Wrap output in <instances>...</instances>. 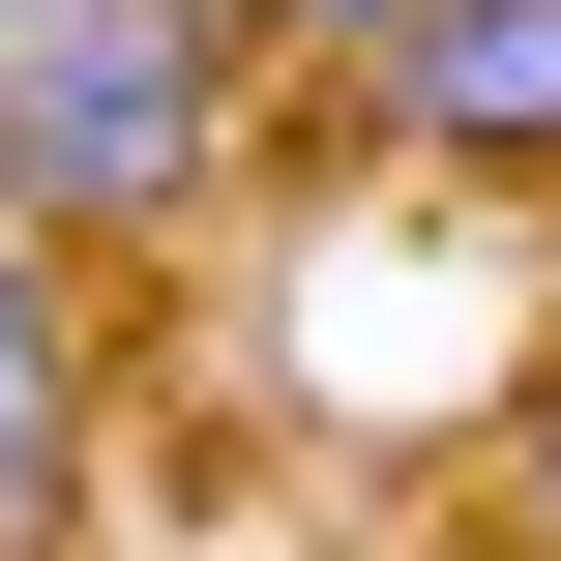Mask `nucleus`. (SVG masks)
Listing matches in <instances>:
<instances>
[{"instance_id": "obj_1", "label": "nucleus", "mask_w": 561, "mask_h": 561, "mask_svg": "<svg viewBox=\"0 0 561 561\" xmlns=\"http://www.w3.org/2000/svg\"><path fill=\"white\" fill-rule=\"evenodd\" d=\"M207 178H237V59H207V30H148V0H0V237L118 266V237H178Z\"/></svg>"}, {"instance_id": "obj_2", "label": "nucleus", "mask_w": 561, "mask_h": 561, "mask_svg": "<svg viewBox=\"0 0 561 561\" xmlns=\"http://www.w3.org/2000/svg\"><path fill=\"white\" fill-rule=\"evenodd\" d=\"M385 178H561V0H444L414 59H355L325 89Z\"/></svg>"}, {"instance_id": "obj_3", "label": "nucleus", "mask_w": 561, "mask_h": 561, "mask_svg": "<svg viewBox=\"0 0 561 561\" xmlns=\"http://www.w3.org/2000/svg\"><path fill=\"white\" fill-rule=\"evenodd\" d=\"M89 444H118V325L59 237H0V561H89Z\"/></svg>"}, {"instance_id": "obj_4", "label": "nucleus", "mask_w": 561, "mask_h": 561, "mask_svg": "<svg viewBox=\"0 0 561 561\" xmlns=\"http://www.w3.org/2000/svg\"><path fill=\"white\" fill-rule=\"evenodd\" d=\"M414 30H444V0H266V59H325V89H355V59H414Z\"/></svg>"}, {"instance_id": "obj_5", "label": "nucleus", "mask_w": 561, "mask_h": 561, "mask_svg": "<svg viewBox=\"0 0 561 561\" xmlns=\"http://www.w3.org/2000/svg\"><path fill=\"white\" fill-rule=\"evenodd\" d=\"M503 533L561 561V385H533V414H503Z\"/></svg>"}, {"instance_id": "obj_6", "label": "nucleus", "mask_w": 561, "mask_h": 561, "mask_svg": "<svg viewBox=\"0 0 561 561\" xmlns=\"http://www.w3.org/2000/svg\"><path fill=\"white\" fill-rule=\"evenodd\" d=\"M148 30H207V59H266V0H148Z\"/></svg>"}]
</instances>
